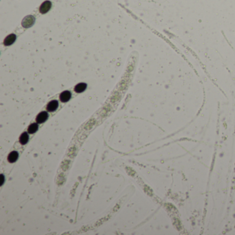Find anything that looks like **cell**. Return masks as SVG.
Instances as JSON below:
<instances>
[{
	"label": "cell",
	"instance_id": "6da1fadb",
	"mask_svg": "<svg viewBox=\"0 0 235 235\" xmlns=\"http://www.w3.org/2000/svg\"><path fill=\"white\" fill-rule=\"evenodd\" d=\"M35 22V18L33 15H28L23 19L21 21V25L23 28H28L33 26Z\"/></svg>",
	"mask_w": 235,
	"mask_h": 235
},
{
	"label": "cell",
	"instance_id": "7a4b0ae2",
	"mask_svg": "<svg viewBox=\"0 0 235 235\" xmlns=\"http://www.w3.org/2000/svg\"><path fill=\"white\" fill-rule=\"evenodd\" d=\"M52 6V3L50 1H45L42 4L40 7V12L42 14H45L50 11Z\"/></svg>",
	"mask_w": 235,
	"mask_h": 235
},
{
	"label": "cell",
	"instance_id": "3957f363",
	"mask_svg": "<svg viewBox=\"0 0 235 235\" xmlns=\"http://www.w3.org/2000/svg\"><path fill=\"white\" fill-rule=\"evenodd\" d=\"M48 114L47 113V112L43 111L40 112V113L37 116L36 122L38 124H42L44 123V122H45L46 121L48 120Z\"/></svg>",
	"mask_w": 235,
	"mask_h": 235
},
{
	"label": "cell",
	"instance_id": "277c9868",
	"mask_svg": "<svg viewBox=\"0 0 235 235\" xmlns=\"http://www.w3.org/2000/svg\"><path fill=\"white\" fill-rule=\"evenodd\" d=\"M16 35L15 34H11L8 36H7L5 38V40L4 41V44L6 46H11V44H13L16 40Z\"/></svg>",
	"mask_w": 235,
	"mask_h": 235
},
{
	"label": "cell",
	"instance_id": "5b68a950",
	"mask_svg": "<svg viewBox=\"0 0 235 235\" xmlns=\"http://www.w3.org/2000/svg\"><path fill=\"white\" fill-rule=\"evenodd\" d=\"M59 106V103L57 100H52L48 103L46 109L49 112H53L56 110Z\"/></svg>",
	"mask_w": 235,
	"mask_h": 235
},
{
	"label": "cell",
	"instance_id": "8992f818",
	"mask_svg": "<svg viewBox=\"0 0 235 235\" xmlns=\"http://www.w3.org/2000/svg\"><path fill=\"white\" fill-rule=\"evenodd\" d=\"M71 98V93L70 91H66L62 92L60 94V96H59V99H60L61 101L63 102V103H65V102L68 101Z\"/></svg>",
	"mask_w": 235,
	"mask_h": 235
},
{
	"label": "cell",
	"instance_id": "52a82bcc",
	"mask_svg": "<svg viewBox=\"0 0 235 235\" xmlns=\"http://www.w3.org/2000/svg\"><path fill=\"white\" fill-rule=\"evenodd\" d=\"M18 152L17 151H13L8 154V161L10 163H15L18 159Z\"/></svg>",
	"mask_w": 235,
	"mask_h": 235
},
{
	"label": "cell",
	"instance_id": "ba28073f",
	"mask_svg": "<svg viewBox=\"0 0 235 235\" xmlns=\"http://www.w3.org/2000/svg\"><path fill=\"white\" fill-rule=\"evenodd\" d=\"M86 88H87L86 83H78V84L76 85L75 87V91L77 93H81L84 91Z\"/></svg>",
	"mask_w": 235,
	"mask_h": 235
},
{
	"label": "cell",
	"instance_id": "9c48e42d",
	"mask_svg": "<svg viewBox=\"0 0 235 235\" xmlns=\"http://www.w3.org/2000/svg\"><path fill=\"white\" fill-rule=\"evenodd\" d=\"M28 139L29 136L28 134V132H23L19 137V142L22 145H25L26 144H27V142L28 141Z\"/></svg>",
	"mask_w": 235,
	"mask_h": 235
},
{
	"label": "cell",
	"instance_id": "30bf717a",
	"mask_svg": "<svg viewBox=\"0 0 235 235\" xmlns=\"http://www.w3.org/2000/svg\"><path fill=\"white\" fill-rule=\"evenodd\" d=\"M38 130V125L37 124H32L28 128V132L30 134H33L36 132Z\"/></svg>",
	"mask_w": 235,
	"mask_h": 235
}]
</instances>
